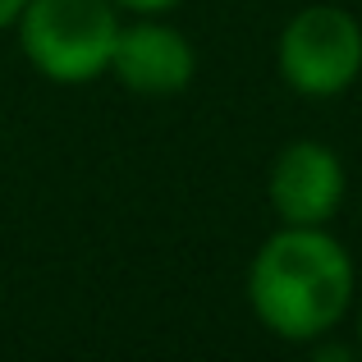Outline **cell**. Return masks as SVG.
<instances>
[{
  "mask_svg": "<svg viewBox=\"0 0 362 362\" xmlns=\"http://www.w3.org/2000/svg\"><path fill=\"white\" fill-rule=\"evenodd\" d=\"M358 271L326 225H280L247 266V308L284 344H317L354 308Z\"/></svg>",
  "mask_w": 362,
  "mask_h": 362,
  "instance_id": "cell-1",
  "label": "cell"
},
{
  "mask_svg": "<svg viewBox=\"0 0 362 362\" xmlns=\"http://www.w3.org/2000/svg\"><path fill=\"white\" fill-rule=\"evenodd\" d=\"M119 23L124 18L110 0H23L9 33L46 83L88 88L106 78Z\"/></svg>",
  "mask_w": 362,
  "mask_h": 362,
  "instance_id": "cell-2",
  "label": "cell"
},
{
  "mask_svg": "<svg viewBox=\"0 0 362 362\" xmlns=\"http://www.w3.org/2000/svg\"><path fill=\"white\" fill-rule=\"evenodd\" d=\"M280 83L298 97H339L362 74V23L344 5H303L275 37Z\"/></svg>",
  "mask_w": 362,
  "mask_h": 362,
  "instance_id": "cell-3",
  "label": "cell"
},
{
  "mask_svg": "<svg viewBox=\"0 0 362 362\" xmlns=\"http://www.w3.org/2000/svg\"><path fill=\"white\" fill-rule=\"evenodd\" d=\"M349 175L339 151L317 138H293L275 151L266 175V202L280 225H330L344 206Z\"/></svg>",
  "mask_w": 362,
  "mask_h": 362,
  "instance_id": "cell-4",
  "label": "cell"
},
{
  "mask_svg": "<svg viewBox=\"0 0 362 362\" xmlns=\"http://www.w3.org/2000/svg\"><path fill=\"white\" fill-rule=\"evenodd\" d=\"M106 74L133 97H179L197 78V46L160 14H133L119 23Z\"/></svg>",
  "mask_w": 362,
  "mask_h": 362,
  "instance_id": "cell-5",
  "label": "cell"
},
{
  "mask_svg": "<svg viewBox=\"0 0 362 362\" xmlns=\"http://www.w3.org/2000/svg\"><path fill=\"white\" fill-rule=\"evenodd\" d=\"M110 5H115L119 14H170V9H179L184 0H110Z\"/></svg>",
  "mask_w": 362,
  "mask_h": 362,
  "instance_id": "cell-6",
  "label": "cell"
},
{
  "mask_svg": "<svg viewBox=\"0 0 362 362\" xmlns=\"http://www.w3.org/2000/svg\"><path fill=\"white\" fill-rule=\"evenodd\" d=\"M18 9H23V0H0V33H9V28H14Z\"/></svg>",
  "mask_w": 362,
  "mask_h": 362,
  "instance_id": "cell-7",
  "label": "cell"
},
{
  "mask_svg": "<svg viewBox=\"0 0 362 362\" xmlns=\"http://www.w3.org/2000/svg\"><path fill=\"white\" fill-rule=\"evenodd\" d=\"M358 344H362V308H358Z\"/></svg>",
  "mask_w": 362,
  "mask_h": 362,
  "instance_id": "cell-8",
  "label": "cell"
}]
</instances>
